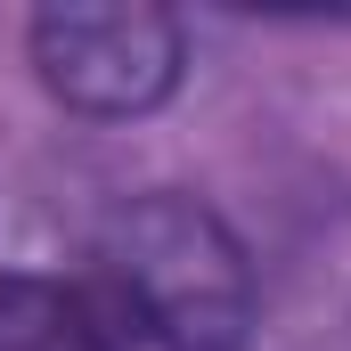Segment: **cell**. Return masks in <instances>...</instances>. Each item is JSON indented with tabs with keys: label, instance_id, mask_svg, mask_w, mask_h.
I'll return each mask as SVG.
<instances>
[{
	"label": "cell",
	"instance_id": "cell-2",
	"mask_svg": "<svg viewBox=\"0 0 351 351\" xmlns=\"http://www.w3.org/2000/svg\"><path fill=\"white\" fill-rule=\"evenodd\" d=\"M41 90L82 123L156 114L188 74V25L172 8H41L25 25Z\"/></svg>",
	"mask_w": 351,
	"mask_h": 351
},
{
	"label": "cell",
	"instance_id": "cell-3",
	"mask_svg": "<svg viewBox=\"0 0 351 351\" xmlns=\"http://www.w3.org/2000/svg\"><path fill=\"white\" fill-rule=\"evenodd\" d=\"M0 351H123V327L82 269H0Z\"/></svg>",
	"mask_w": 351,
	"mask_h": 351
},
{
	"label": "cell",
	"instance_id": "cell-1",
	"mask_svg": "<svg viewBox=\"0 0 351 351\" xmlns=\"http://www.w3.org/2000/svg\"><path fill=\"white\" fill-rule=\"evenodd\" d=\"M82 278L114 311L123 351H245L254 335V262L237 229L180 196H131L82 254Z\"/></svg>",
	"mask_w": 351,
	"mask_h": 351
}]
</instances>
